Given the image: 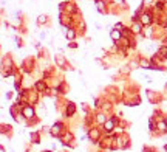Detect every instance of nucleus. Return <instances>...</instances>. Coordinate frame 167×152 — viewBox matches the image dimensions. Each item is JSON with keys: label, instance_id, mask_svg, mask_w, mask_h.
<instances>
[{"label": "nucleus", "instance_id": "4be33fe9", "mask_svg": "<svg viewBox=\"0 0 167 152\" xmlns=\"http://www.w3.org/2000/svg\"><path fill=\"white\" fill-rule=\"evenodd\" d=\"M0 152H6V149H5V147H3V146H2V144H0Z\"/></svg>", "mask_w": 167, "mask_h": 152}, {"label": "nucleus", "instance_id": "423d86ee", "mask_svg": "<svg viewBox=\"0 0 167 152\" xmlns=\"http://www.w3.org/2000/svg\"><path fill=\"white\" fill-rule=\"evenodd\" d=\"M118 123H119L118 116H112V118H108L104 124H102V127H104V132H105L107 135H110L113 130H115V127H116V124H118Z\"/></svg>", "mask_w": 167, "mask_h": 152}, {"label": "nucleus", "instance_id": "20e7f679", "mask_svg": "<svg viewBox=\"0 0 167 152\" xmlns=\"http://www.w3.org/2000/svg\"><path fill=\"white\" fill-rule=\"evenodd\" d=\"M73 140H74V135H73V132H71L70 129H67V130L59 137V141L67 147H74V143H71Z\"/></svg>", "mask_w": 167, "mask_h": 152}, {"label": "nucleus", "instance_id": "aec40b11", "mask_svg": "<svg viewBox=\"0 0 167 152\" xmlns=\"http://www.w3.org/2000/svg\"><path fill=\"white\" fill-rule=\"evenodd\" d=\"M77 47V44H74V42H70L68 44V48H76Z\"/></svg>", "mask_w": 167, "mask_h": 152}, {"label": "nucleus", "instance_id": "9b49d317", "mask_svg": "<svg viewBox=\"0 0 167 152\" xmlns=\"http://www.w3.org/2000/svg\"><path fill=\"white\" fill-rule=\"evenodd\" d=\"M29 140H31V144H39L42 141V134L40 130H34L29 134Z\"/></svg>", "mask_w": 167, "mask_h": 152}, {"label": "nucleus", "instance_id": "0eeeda50", "mask_svg": "<svg viewBox=\"0 0 167 152\" xmlns=\"http://www.w3.org/2000/svg\"><path fill=\"white\" fill-rule=\"evenodd\" d=\"M76 110H77V107H76L74 102L68 101L65 104V109H63V116H65V118H73L76 115Z\"/></svg>", "mask_w": 167, "mask_h": 152}, {"label": "nucleus", "instance_id": "f8f14e48", "mask_svg": "<svg viewBox=\"0 0 167 152\" xmlns=\"http://www.w3.org/2000/svg\"><path fill=\"white\" fill-rule=\"evenodd\" d=\"M152 14L150 13H142L141 16H139V24L141 25H150L152 24Z\"/></svg>", "mask_w": 167, "mask_h": 152}, {"label": "nucleus", "instance_id": "9d476101", "mask_svg": "<svg viewBox=\"0 0 167 152\" xmlns=\"http://www.w3.org/2000/svg\"><path fill=\"white\" fill-rule=\"evenodd\" d=\"M56 64H57V67L62 68V70H68V68H71L70 65H68V62H67V59H65V56L63 54L56 56Z\"/></svg>", "mask_w": 167, "mask_h": 152}, {"label": "nucleus", "instance_id": "5701e85b", "mask_svg": "<svg viewBox=\"0 0 167 152\" xmlns=\"http://www.w3.org/2000/svg\"><path fill=\"white\" fill-rule=\"evenodd\" d=\"M0 51H2V47H0Z\"/></svg>", "mask_w": 167, "mask_h": 152}, {"label": "nucleus", "instance_id": "1a4fd4ad", "mask_svg": "<svg viewBox=\"0 0 167 152\" xmlns=\"http://www.w3.org/2000/svg\"><path fill=\"white\" fill-rule=\"evenodd\" d=\"M54 87H56V90H57V93L60 95V96H63V95L68 93V84H67L65 79H60V81Z\"/></svg>", "mask_w": 167, "mask_h": 152}, {"label": "nucleus", "instance_id": "7ed1b4c3", "mask_svg": "<svg viewBox=\"0 0 167 152\" xmlns=\"http://www.w3.org/2000/svg\"><path fill=\"white\" fill-rule=\"evenodd\" d=\"M22 116H23L25 123H26V121H31V120H34V118H37L36 107H34V106H29V104L22 106Z\"/></svg>", "mask_w": 167, "mask_h": 152}, {"label": "nucleus", "instance_id": "a211bd4d", "mask_svg": "<svg viewBox=\"0 0 167 152\" xmlns=\"http://www.w3.org/2000/svg\"><path fill=\"white\" fill-rule=\"evenodd\" d=\"M14 39H16V45H17V48H23V39H22V37L20 36H16V37H14Z\"/></svg>", "mask_w": 167, "mask_h": 152}, {"label": "nucleus", "instance_id": "ddd939ff", "mask_svg": "<svg viewBox=\"0 0 167 152\" xmlns=\"http://www.w3.org/2000/svg\"><path fill=\"white\" fill-rule=\"evenodd\" d=\"M110 36H112L113 42H119V40L122 39V33H121L119 30H112V33H110Z\"/></svg>", "mask_w": 167, "mask_h": 152}, {"label": "nucleus", "instance_id": "39448f33", "mask_svg": "<svg viewBox=\"0 0 167 152\" xmlns=\"http://www.w3.org/2000/svg\"><path fill=\"white\" fill-rule=\"evenodd\" d=\"M87 138H88L92 143H99L101 138H102L101 129H98V127H90L88 132H87Z\"/></svg>", "mask_w": 167, "mask_h": 152}, {"label": "nucleus", "instance_id": "4468645a", "mask_svg": "<svg viewBox=\"0 0 167 152\" xmlns=\"http://www.w3.org/2000/svg\"><path fill=\"white\" fill-rule=\"evenodd\" d=\"M65 36H67V39H68V40H74V39H76V36H77V33H76V30H74V28H68V30H67V33H65Z\"/></svg>", "mask_w": 167, "mask_h": 152}, {"label": "nucleus", "instance_id": "2eb2a0df", "mask_svg": "<svg viewBox=\"0 0 167 152\" xmlns=\"http://www.w3.org/2000/svg\"><path fill=\"white\" fill-rule=\"evenodd\" d=\"M107 120H108V118L105 116V113H104V112H99L96 116H94V121H96V123H101V124H104Z\"/></svg>", "mask_w": 167, "mask_h": 152}, {"label": "nucleus", "instance_id": "6e6552de", "mask_svg": "<svg viewBox=\"0 0 167 152\" xmlns=\"http://www.w3.org/2000/svg\"><path fill=\"white\" fill-rule=\"evenodd\" d=\"M0 135L3 137H8V138H13L14 130L11 124H5V123H0Z\"/></svg>", "mask_w": 167, "mask_h": 152}, {"label": "nucleus", "instance_id": "412c9836", "mask_svg": "<svg viewBox=\"0 0 167 152\" xmlns=\"http://www.w3.org/2000/svg\"><path fill=\"white\" fill-rule=\"evenodd\" d=\"M113 2L118 3V5H125V2H124V0H113Z\"/></svg>", "mask_w": 167, "mask_h": 152}, {"label": "nucleus", "instance_id": "dca6fc26", "mask_svg": "<svg viewBox=\"0 0 167 152\" xmlns=\"http://www.w3.org/2000/svg\"><path fill=\"white\" fill-rule=\"evenodd\" d=\"M47 22H48V16H47V14H40V16L37 17V25H39V26H43Z\"/></svg>", "mask_w": 167, "mask_h": 152}, {"label": "nucleus", "instance_id": "6ab92c4d", "mask_svg": "<svg viewBox=\"0 0 167 152\" xmlns=\"http://www.w3.org/2000/svg\"><path fill=\"white\" fill-rule=\"evenodd\" d=\"M13 96H14V92H11V90L9 92H6V100H11Z\"/></svg>", "mask_w": 167, "mask_h": 152}, {"label": "nucleus", "instance_id": "f257e3e1", "mask_svg": "<svg viewBox=\"0 0 167 152\" xmlns=\"http://www.w3.org/2000/svg\"><path fill=\"white\" fill-rule=\"evenodd\" d=\"M36 67H37L36 59H34L33 56H28V58H25L23 61H22L20 71H22V73H25V75H33L34 70H36Z\"/></svg>", "mask_w": 167, "mask_h": 152}, {"label": "nucleus", "instance_id": "f03ea898", "mask_svg": "<svg viewBox=\"0 0 167 152\" xmlns=\"http://www.w3.org/2000/svg\"><path fill=\"white\" fill-rule=\"evenodd\" d=\"M67 129L68 127H67V124L63 123V121H56V123L50 127V135L53 137V138H59V137L62 135Z\"/></svg>", "mask_w": 167, "mask_h": 152}, {"label": "nucleus", "instance_id": "f3484780", "mask_svg": "<svg viewBox=\"0 0 167 152\" xmlns=\"http://www.w3.org/2000/svg\"><path fill=\"white\" fill-rule=\"evenodd\" d=\"M132 33H141L142 31V25L139 24V22H135L133 25H132V30H130Z\"/></svg>", "mask_w": 167, "mask_h": 152}]
</instances>
